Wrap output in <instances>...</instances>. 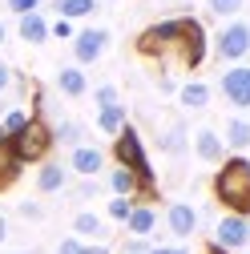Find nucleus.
Listing matches in <instances>:
<instances>
[{
	"label": "nucleus",
	"mask_w": 250,
	"mask_h": 254,
	"mask_svg": "<svg viewBox=\"0 0 250 254\" xmlns=\"http://www.w3.org/2000/svg\"><path fill=\"white\" fill-rule=\"evenodd\" d=\"M214 198L226 214H246L250 218V162L242 153L226 157L214 174Z\"/></svg>",
	"instance_id": "f257e3e1"
},
{
	"label": "nucleus",
	"mask_w": 250,
	"mask_h": 254,
	"mask_svg": "<svg viewBox=\"0 0 250 254\" xmlns=\"http://www.w3.org/2000/svg\"><path fill=\"white\" fill-rule=\"evenodd\" d=\"M113 162L129 166V170L137 174L141 194H145V198H153V194H158V174H153L149 153H145V141H141V133L133 129V125H125V129L113 137Z\"/></svg>",
	"instance_id": "f03ea898"
},
{
	"label": "nucleus",
	"mask_w": 250,
	"mask_h": 254,
	"mask_svg": "<svg viewBox=\"0 0 250 254\" xmlns=\"http://www.w3.org/2000/svg\"><path fill=\"white\" fill-rule=\"evenodd\" d=\"M53 145H57V133H53V125L45 117H33V121H28V129L12 137V153L20 157L24 166H41Z\"/></svg>",
	"instance_id": "7ed1b4c3"
},
{
	"label": "nucleus",
	"mask_w": 250,
	"mask_h": 254,
	"mask_svg": "<svg viewBox=\"0 0 250 254\" xmlns=\"http://www.w3.org/2000/svg\"><path fill=\"white\" fill-rule=\"evenodd\" d=\"M174 53H178V61H182L186 69H198L202 61H206V24L198 16H182Z\"/></svg>",
	"instance_id": "20e7f679"
},
{
	"label": "nucleus",
	"mask_w": 250,
	"mask_h": 254,
	"mask_svg": "<svg viewBox=\"0 0 250 254\" xmlns=\"http://www.w3.org/2000/svg\"><path fill=\"white\" fill-rule=\"evenodd\" d=\"M178 24H182V16L153 20L149 28H141V33H137L133 49H137L141 57H166V53H174V45H178Z\"/></svg>",
	"instance_id": "39448f33"
},
{
	"label": "nucleus",
	"mask_w": 250,
	"mask_h": 254,
	"mask_svg": "<svg viewBox=\"0 0 250 254\" xmlns=\"http://www.w3.org/2000/svg\"><path fill=\"white\" fill-rule=\"evenodd\" d=\"M246 53H250V24H246V20L222 24V33L214 37V57L226 61V65H238Z\"/></svg>",
	"instance_id": "423d86ee"
},
{
	"label": "nucleus",
	"mask_w": 250,
	"mask_h": 254,
	"mask_svg": "<svg viewBox=\"0 0 250 254\" xmlns=\"http://www.w3.org/2000/svg\"><path fill=\"white\" fill-rule=\"evenodd\" d=\"M109 45H113V33H109V28H101V24L81 28V33L73 37V57H77V65L85 69V65H93V61H101Z\"/></svg>",
	"instance_id": "0eeeda50"
},
{
	"label": "nucleus",
	"mask_w": 250,
	"mask_h": 254,
	"mask_svg": "<svg viewBox=\"0 0 250 254\" xmlns=\"http://www.w3.org/2000/svg\"><path fill=\"white\" fill-rule=\"evenodd\" d=\"M218 93L234 105V109H250V65H230L222 77H218Z\"/></svg>",
	"instance_id": "6e6552de"
},
{
	"label": "nucleus",
	"mask_w": 250,
	"mask_h": 254,
	"mask_svg": "<svg viewBox=\"0 0 250 254\" xmlns=\"http://www.w3.org/2000/svg\"><path fill=\"white\" fill-rule=\"evenodd\" d=\"M214 242L226 250H246L250 246V218L246 214H222L214 226Z\"/></svg>",
	"instance_id": "1a4fd4ad"
},
{
	"label": "nucleus",
	"mask_w": 250,
	"mask_h": 254,
	"mask_svg": "<svg viewBox=\"0 0 250 254\" xmlns=\"http://www.w3.org/2000/svg\"><path fill=\"white\" fill-rule=\"evenodd\" d=\"M194 157H198L202 166H222L226 157H230V149H226V137L218 133V129H210V125L194 129Z\"/></svg>",
	"instance_id": "9d476101"
},
{
	"label": "nucleus",
	"mask_w": 250,
	"mask_h": 254,
	"mask_svg": "<svg viewBox=\"0 0 250 254\" xmlns=\"http://www.w3.org/2000/svg\"><path fill=\"white\" fill-rule=\"evenodd\" d=\"M158 145H162V153L170 157V162H186V153H194V133H190V125L178 117L174 125H166V129H162Z\"/></svg>",
	"instance_id": "9b49d317"
},
{
	"label": "nucleus",
	"mask_w": 250,
	"mask_h": 254,
	"mask_svg": "<svg viewBox=\"0 0 250 254\" xmlns=\"http://www.w3.org/2000/svg\"><path fill=\"white\" fill-rule=\"evenodd\" d=\"M69 170L81 174V178H97V174L105 170V153L93 145V141H81V145L69 149Z\"/></svg>",
	"instance_id": "f8f14e48"
},
{
	"label": "nucleus",
	"mask_w": 250,
	"mask_h": 254,
	"mask_svg": "<svg viewBox=\"0 0 250 254\" xmlns=\"http://www.w3.org/2000/svg\"><path fill=\"white\" fill-rule=\"evenodd\" d=\"M166 226H170L174 238H190V234L198 230V210H194L190 202H174V206L166 210Z\"/></svg>",
	"instance_id": "ddd939ff"
},
{
	"label": "nucleus",
	"mask_w": 250,
	"mask_h": 254,
	"mask_svg": "<svg viewBox=\"0 0 250 254\" xmlns=\"http://www.w3.org/2000/svg\"><path fill=\"white\" fill-rule=\"evenodd\" d=\"M16 33H20V41L24 45H45L49 37H53V24L45 20V12L37 8V12H28V16H20L16 20Z\"/></svg>",
	"instance_id": "4468645a"
},
{
	"label": "nucleus",
	"mask_w": 250,
	"mask_h": 254,
	"mask_svg": "<svg viewBox=\"0 0 250 254\" xmlns=\"http://www.w3.org/2000/svg\"><path fill=\"white\" fill-rule=\"evenodd\" d=\"M65 182H69V170L61 162H53V157H45V162L37 166V190L41 194H61Z\"/></svg>",
	"instance_id": "2eb2a0df"
},
{
	"label": "nucleus",
	"mask_w": 250,
	"mask_h": 254,
	"mask_svg": "<svg viewBox=\"0 0 250 254\" xmlns=\"http://www.w3.org/2000/svg\"><path fill=\"white\" fill-rule=\"evenodd\" d=\"M57 89L65 93V97H73V101H81L85 93H93V89H89V77H85L81 65H65V69H61V73H57Z\"/></svg>",
	"instance_id": "dca6fc26"
},
{
	"label": "nucleus",
	"mask_w": 250,
	"mask_h": 254,
	"mask_svg": "<svg viewBox=\"0 0 250 254\" xmlns=\"http://www.w3.org/2000/svg\"><path fill=\"white\" fill-rule=\"evenodd\" d=\"M125 230L137 234V238H149L153 230H158V210H153L149 202H141V198H137V206H133L129 222H125Z\"/></svg>",
	"instance_id": "f3484780"
},
{
	"label": "nucleus",
	"mask_w": 250,
	"mask_h": 254,
	"mask_svg": "<svg viewBox=\"0 0 250 254\" xmlns=\"http://www.w3.org/2000/svg\"><path fill=\"white\" fill-rule=\"evenodd\" d=\"M210 97H214V89H210L206 81H186V85L178 89V101L190 109V113H202V109L210 105Z\"/></svg>",
	"instance_id": "a211bd4d"
},
{
	"label": "nucleus",
	"mask_w": 250,
	"mask_h": 254,
	"mask_svg": "<svg viewBox=\"0 0 250 254\" xmlns=\"http://www.w3.org/2000/svg\"><path fill=\"white\" fill-rule=\"evenodd\" d=\"M109 194H125V198H141V182H137V174L129 170V166H113L109 170Z\"/></svg>",
	"instance_id": "6ab92c4d"
},
{
	"label": "nucleus",
	"mask_w": 250,
	"mask_h": 254,
	"mask_svg": "<svg viewBox=\"0 0 250 254\" xmlns=\"http://www.w3.org/2000/svg\"><path fill=\"white\" fill-rule=\"evenodd\" d=\"M222 137H226V149H234V153L250 149V121H246V117H226Z\"/></svg>",
	"instance_id": "aec40b11"
},
{
	"label": "nucleus",
	"mask_w": 250,
	"mask_h": 254,
	"mask_svg": "<svg viewBox=\"0 0 250 254\" xmlns=\"http://www.w3.org/2000/svg\"><path fill=\"white\" fill-rule=\"evenodd\" d=\"M93 125H97L105 137H117V133L125 129V105H121V101H117V105H101V109H97V121H93Z\"/></svg>",
	"instance_id": "412c9836"
},
{
	"label": "nucleus",
	"mask_w": 250,
	"mask_h": 254,
	"mask_svg": "<svg viewBox=\"0 0 250 254\" xmlns=\"http://www.w3.org/2000/svg\"><path fill=\"white\" fill-rule=\"evenodd\" d=\"M73 234H81V238H105V222L93 210H77L73 214Z\"/></svg>",
	"instance_id": "4be33fe9"
},
{
	"label": "nucleus",
	"mask_w": 250,
	"mask_h": 254,
	"mask_svg": "<svg viewBox=\"0 0 250 254\" xmlns=\"http://www.w3.org/2000/svg\"><path fill=\"white\" fill-rule=\"evenodd\" d=\"M53 8H57V16H65V20H81V16L97 12V0H53Z\"/></svg>",
	"instance_id": "5701e85b"
},
{
	"label": "nucleus",
	"mask_w": 250,
	"mask_h": 254,
	"mask_svg": "<svg viewBox=\"0 0 250 254\" xmlns=\"http://www.w3.org/2000/svg\"><path fill=\"white\" fill-rule=\"evenodd\" d=\"M20 170H24L20 157H16L12 149H0V190L16 186V182H20Z\"/></svg>",
	"instance_id": "b1692460"
},
{
	"label": "nucleus",
	"mask_w": 250,
	"mask_h": 254,
	"mask_svg": "<svg viewBox=\"0 0 250 254\" xmlns=\"http://www.w3.org/2000/svg\"><path fill=\"white\" fill-rule=\"evenodd\" d=\"M53 133H57V145H69V149H73V145L85 141V125L73 121V117H65V121H57V125H53Z\"/></svg>",
	"instance_id": "393cba45"
},
{
	"label": "nucleus",
	"mask_w": 250,
	"mask_h": 254,
	"mask_svg": "<svg viewBox=\"0 0 250 254\" xmlns=\"http://www.w3.org/2000/svg\"><path fill=\"white\" fill-rule=\"evenodd\" d=\"M28 121H33V113H28V109H20V105H12V109H4V113H0V125H4V133H8V137L24 133V129H28Z\"/></svg>",
	"instance_id": "a878e982"
},
{
	"label": "nucleus",
	"mask_w": 250,
	"mask_h": 254,
	"mask_svg": "<svg viewBox=\"0 0 250 254\" xmlns=\"http://www.w3.org/2000/svg\"><path fill=\"white\" fill-rule=\"evenodd\" d=\"M133 206H137V198H125V194H113L109 198V222H121V226H125V222H129V214H133Z\"/></svg>",
	"instance_id": "bb28decb"
},
{
	"label": "nucleus",
	"mask_w": 250,
	"mask_h": 254,
	"mask_svg": "<svg viewBox=\"0 0 250 254\" xmlns=\"http://www.w3.org/2000/svg\"><path fill=\"white\" fill-rule=\"evenodd\" d=\"M57 254H109V246H89V242H81V234H77V238H61V242H57Z\"/></svg>",
	"instance_id": "cd10ccee"
},
{
	"label": "nucleus",
	"mask_w": 250,
	"mask_h": 254,
	"mask_svg": "<svg viewBox=\"0 0 250 254\" xmlns=\"http://www.w3.org/2000/svg\"><path fill=\"white\" fill-rule=\"evenodd\" d=\"M242 4H246V0H206V8H210L214 16H238Z\"/></svg>",
	"instance_id": "c85d7f7f"
},
{
	"label": "nucleus",
	"mask_w": 250,
	"mask_h": 254,
	"mask_svg": "<svg viewBox=\"0 0 250 254\" xmlns=\"http://www.w3.org/2000/svg\"><path fill=\"white\" fill-rule=\"evenodd\" d=\"M93 101H97V109L101 105H117V85H109V81L97 85V89H93Z\"/></svg>",
	"instance_id": "c756f323"
},
{
	"label": "nucleus",
	"mask_w": 250,
	"mask_h": 254,
	"mask_svg": "<svg viewBox=\"0 0 250 254\" xmlns=\"http://www.w3.org/2000/svg\"><path fill=\"white\" fill-rule=\"evenodd\" d=\"M16 214H20L24 222H45V210H41V202H20V206H16Z\"/></svg>",
	"instance_id": "7c9ffc66"
},
{
	"label": "nucleus",
	"mask_w": 250,
	"mask_h": 254,
	"mask_svg": "<svg viewBox=\"0 0 250 254\" xmlns=\"http://www.w3.org/2000/svg\"><path fill=\"white\" fill-rule=\"evenodd\" d=\"M53 37H57V41H73V37H77V33H73V20H65V16L53 20Z\"/></svg>",
	"instance_id": "2f4dec72"
},
{
	"label": "nucleus",
	"mask_w": 250,
	"mask_h": 254,
	"mask_svg": "<svg viewBox=\"0 0 250 254\" xmlns=\"http://www.w3.org/2000/svg\"><path fill=\"white\" fill-rule=\"evenodd\" d=\"M37 8H41V0H8V12H16V16H28Z\"/></svg>",
	"instance_id": "473e14b6"
},
{
	"label": "nucleus",
	"mask_w": 250,
	"mask_h": 254,
	"mask_svg": "<svg viewBox=\"0 0 250 254\" xmlns=\"http://www.w3.org/2000/svg\"><path fill=\"white\" fill-rule=\"evenodd\" d=\"M149 250H153V246H149V238H137V234L125 242V254H149Z\"/></svg>",
	"instance_id": "72a5a7b5"
},
{
	"label": "nucleus",
	"mask_w": 250,
	"mask_h": 254,
	"mask_svg": "<svg viewBox=\"0 0 250 254\" xmlns=\"http://www.w3.org/2000/svg\"><path fill=\"white\" fill-rule=\"evenodd\" d=\"M97 190H101L97 182H81V186H77V198H81V202H89V198H97Z\"/></svg>",
	"instance_id": "f704fd0d"
},
{
	"label": "nucleus",
	"mask_w": 250,
	"mask_h": 254,
	"mask_svg": "<svg viewBox=\"0 0 250 254\" xmlns=\"http://www.w3.org/2000/svg\"><path fill=\"white\" fill-rule=\"evenodd\" d=\"M8 85H12V69H8V65H4V61H0V93H4V89H8Z\"/></svg>",
	"instance_id": "c9c22d12"
},
{
	"label": "nucleus",
	"mask_w": 250,
	"mask_h": 254,
	"mask_svg": "<svg viewBox=\"0 0 250 254\" xmlns=\"http://www.w3.org/2000/svg\"><path fill=\"white\" fill-rule=\"evenodd\" d=\"M178 89H182V85H178V81H170V77H162V81H158V93H166V97H170V93H178Z\"/></svg>",
	"instance_id": "e433bc0d"
},
{
	"label": "nucleus",
	"mask_w": 250,
	"mask_h": 254,
	"mask_svg": "<svg viewBox=\"0 0 250 254\" xmlns=\"http://www.w3.org/2000/svg\"><path fill=\"white\" fill-rule=\"evenodd\" d=\"M149 254H190V250H186V246H153Z\"/></svg>",
	"instance_id": "4c0bfd02"
},
{
	"label": "nucleus",
	"mask_w": 250,
	"mask_h": 254,
	"mask_svg": "<svg viewBox=\"0 0 250 254\" xmlns=\"http://www.w3.org/2000/svg\"><path fill=\"white\" fill-rule=\"evenodd\" d=\"M4 242H8V218L0 214V246H4Z\"/></svg>",
	"instance_id": "58836bf2"
},
{
	"label": "nucleus",
	"mask_w": 250,
	"mask_h": 254,
	"mask_svg": "<svg viewBox=\"0 0 250 254\" xmlns=\"http://www.w3.org/2000/svg\"><path fill=\"white\" fill-rule=\"evenodd\" d=\"M206 254H238V250H226V246H218V242H214V246H206Z\"/></svg>",
	"instance_id": "ea45409f"
},
{
	"label": "nucleus",
	"mask_w": 250,
	"mask_h": 254,
	"mask_svg": "<svg viewBox=\"0 0 250 254\" xmlns=\"http://www.w3.org/2000/svg\"><path fill=\"white\" fill-rule=\"evenodd\" d=\"M0 149H12V137L4 133V125H0Z\"/></svg>",
	"instance_id": "a19ab883"
},
{
	"label": "nucleus",
	"mask_w": 250,
	"mask_h": 254,
	"mask_svg": "<svg viewBox=\"0 0 250 254\" xmlns=\"http://www.w3.org/2000/svg\"><path fill=\"white\" fill-rule=\"evenodd\" d=\"M8 41V28H4V20H0V45H4Z\"/></svg>",
	"instance_id": "79ce46f5"
}]
</instances>
